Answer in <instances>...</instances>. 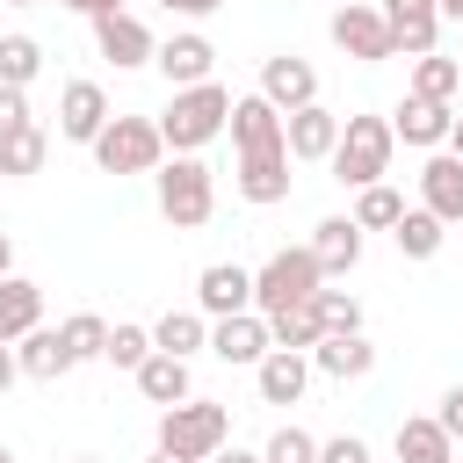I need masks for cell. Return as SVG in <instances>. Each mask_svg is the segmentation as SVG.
<instances>
[{"mask_svg": "<svg viewBox=\"0 0 463 463\" xmlns=\"http://www.w3.org/2000/svg\"><path fill=\"white\" fill-rule=\"evenodd\" d=\"M224 130H232V87H217V80L181 87V94H166V109H159L166 152H203V145H217Z\"/></svg>", "mask_w": 463, "mask_h": 463, "instance_id": "1", "label": "cell"}, {"mask_svg": "<svg viewBox=\"0 0 463 463\" xmlns=\"http://www.w3.org/2000/svg\"><path fill=\"white\" fill-rule=\"evenodd\" d=\"M152 195H159V217L174 232H195L217 210V174L203 166V152H166V166L152 174Z\"/></svg>", "mask_w": 463, "mask_h": 463, "instance_id": "2", "label": "cell"}, {"mask_svg": "<svg viewBox=\"0 0 463 463\" xmlns=\"http://www.w3.org/2000/svg\"><path fill=\"white\" fill-rule=\"evenodd\" d=\"M391 152H398L391 116H347L326 166H333V181H347V188H376V181L391 174Z\"/></svg>", "mask_w": 463, "mask_h": 463, "instance_id": "3", "label": "cell"}, {"mask_svg": "<svg viewBox=\"0 0 463 463\" xmlns=\"http://www.w3.org/2000/svg\"><path fill=\"white\" fill-rule=\"evenodd\" d=\"M318 289H326V268H318L311 246H275V253L253 268V311H260V318H275V311H289V304H311Z\"/></svg>", "mask_w": 463, "mask_h": 463, "instance_id": "4", "label": "cell"}, {"mask_svg": "<svg viewBox=\"0 0 463 463\" xmlns=\"http://www.w3.org/2000/svg\"><path fill=\"white\" fill-rule=\"evenodd\" d=\"M101 174H159L166 166V137L159 116H109V130L87 145Z\"/></svg>", "mask_w": 463, "mask_h": 463, "instance_id": "5", "label": "cell"}, {"mask_svg": "<svg viewBox=\"0 0 463 463\" xmlns=\"http://www.w3.org/2000/svg\"><path fill=\"white\" fill-rule=\"evenodd\" d=\"M224 441H232V412H224L217 398H188V405H166V412H159V441H152V449H174V456H188V463H210Z\"/></svg>", "mask_w": 463, "mask_h": 463, "instance_id": "6", "label": "cell"}, {"mask_svg": "<svg viewBox=\"0 0 463 463\" xmlns=\"http://www.w3.org/2000/svg\"><path fill=\"white\" fill-rule=\"evenodd\" d=\"M326 36H333V51H347L354 65H383V58H398L391 22H383V7H376V0H340V7H333V22H326Z\"/></svg>", "mask_w": 463, "mask_h": 463, "instance_id": "7", "label": "cell"}, {"mask_svg": "<svg viewBox=\"0 0 463 463\" xmlns=\"http://www.w3.org/2000/svg\"><path fill=\"white\" fill-rule=\"evenodd\" d=\"M232 188H239V203H253V210H275V203L289 195V137H268V145H239Z\"/></svg>", "mask_w": 463, "mask_h": 463, "instance_id": "8", "label": "cell"}, {"mask_svg": "<svg viewBox=\"0 0 463 463\" xmlns=\"http://www.w3.org/2000/svg\"><path fill=\"white\" fill-rule=\"evenodd\" d=\"M268 109H282V116H297V109H311L318 101V72H311V58H297V51H275V58H260V87H253Z\"/></svg>", "mask_w": 463, "mask_h": 463, "instance_id": "9", "label": "cell"}, {"mask_svg": "<svg viewBox=\"0 0 463 463\" xmlns=\"http://www.w3.org/2000/svg\"><path fill=\"white\" fill-rule=\"evenodd\" d=\"M94 51H101L116 72H137V65H152V58H159V36H152L130 7H116V14H101V22H94Z\"/></svg>", "mask_w": 463, "mask_h": 463, "instance_id": "10", "label": "cell"}, {"mask_svg": "<svg viewBox=\"0 0 463 463\" xmlns=\"http://www.w3.org/2000/svg\"><path fill=\"white\" fill-rule=\"evenodd\" d=\"M109 94H101V80H65L58 87V137L65 145H94L101 130H109Z\"/></svg>", "mask_w": 463, "mask_h": 463, "instance_id": "11", "label": "cell"}, {"mask_svg": "<svg viewBox=\"0 0 463 463\" xmlns=\"http://www.w3.org/2000/svg\"><path fill=\"white\" fill-rule=\"evenodd\" d=\"M210 354L232 362V369H260L275 354V333L260 311H239V318H210Z\"/></svg>", "mask_w": 463, "mask_h": 463, "instance_id": "12", "label": "cell"}, {"mask_svg": "<svg viewBox=\"0 0 463 463\" xmlns=\"http://www.w3.org/2000/svg\"><path fill=\"white\" fill-rule=\"evenodd\" d=\"M152 65H159V80L181 94V87H203V80L217 72V43H210L203 29H174V36L159 43V58H152Z\"/></svg>", "mask_w": 463, "mask_h": 463, "instance_id": "13", "label": "cell"}, {"mask_svg": "<svg viewBox=\"0 0 463 463\" xmlns=\"http://www.w3.org/2000/svg\"><path fill=\"white\" fill-rule=\"evenodd\" d=\"M195 311H203V318H239V311H253V268L210 260V268L195 275Z\"/></svg>", "mask_w": 463, "mask_h": 463, "instance_id": "14", "label": "cell"}, {"mask_svg": "<svg viewBox=\"0 0 463 463\" xmlns=\"http://www.w3.org/2000/svg\"><path fill=\"white\" fill-rule=\"evenodd\" d=\"M391 130H398V145H420V152H449L456 109H449V101H420V94H405V101L391 109Z\"/></svg>", "mask_w": 463, "mask_h": 463, "instance_id": "15", "label": "cell"}, {"mask_svg": "<svg viewBox=\"0 0 463 463\" xmlns=\"http://www.w3.org/2000/svg\"><path fill=\"white\" fill-rule=\"evenodd\" d=\"M340 123H347V116H333L326 101H311V109H297V116H282V137H289V159H304V166H326V159H333V145H340Z\"/></svg>", "mask_w": 463, "mask_h": 463, "instance_id": "16", "label": "cell"}, {"mask_svg": "<svg viewBox=\"0 0 463 463\" xmlns=\"http://www.w3.org/2000/svg\"><path fill=\"white\" fill-rule=\"evenodd\" d=\"M383 22H391V43L405 58H434V36H441V0H376Z\"/></svg>", "mask_w": 463, "mask_h": 463, "instance_id": "17", "label": "cell"}, {"mask_svg": "<svg viewBox=\"0 0 463 463\" xmlns=\"http://www.w3.org/2000/svg\"><path fill=\"white\" fill-rule=\"evenodd\" d=\"M420 210H434L441 224H463V159L456 152H427V166H420Z\"/></svg>", "mask_w": 463, "mask_h": 463, "instance_id": "18", "label": "cell"}, {"mask_svg": "<svg viewBox=\"0 0 463 463\" xmlns=\"http://www.w3.org/2000/svg\"><path fill=\"white\" fill-rule=\"evenodd\" d=\"M311 369L333 376V383H354V376L376 369V340H369V333H326V340L311 347Z\"/></svg>", "mask_w": 463, "mask_h": 463, "instance_id": "19", "label": "cell"}, {"mask_svg": "<svg viewBox=\"0 0 463 463\" xmlns=\"http://www.w3.org/2000/svg\"><path fill=\"white\" fill-rule=\"evenodd\" d=\"M311 253H318L326 282L354 275V260H362V224H354V217H318V224H311Z\"/></svg>", "mask_w": 463, "mask_h": 463, "instance_id": "20", "label": "cell"}, {"mask_svg": "<svg viewBox=\"0 0 463 463\" xmlns=\"http://www.w3.org/2000/svg\"><path fill=\"white\" fill-rule=\"evenodd\" d=\"M311 354H289V347H275L260 369H253V383H260V405H297L304 391H311Z\"/></svg>", "mask_w": 463, "mask_h": 463, "instance_id": "21", "label": "cell"}, {"mask_svg": "<svg viewBox=\"0 0 463 463\" xmlns=\"http://www.w3.org/2000/svg\"><path fill=\"white\" fill-rule=\"evenodd\" d=\"M14 362H22L29 383H58V376H72V354H65V333H58V326L22 333V340H14Z\"/></svg>", "mask_w": 463, "mask_h": 463, "instance_id": "22", "label": "cell"}, {"mask_svg": "<svg viewBox=\"0 0 463 463\" xmlns=\"http://www.w3.org/2000/svg\"><path fill=\"white\" fill-rule=\"evenodd\" d=\"M130 383H137V398H145V405H159V412L195 398V376H188V362H181V354H152Z\"/></svg>", "mask_w": 463, "mask_h": 463, "instance_id": "23", "label": "cell"}, {"mask_svg": "<svg viewBox=\"0 0 463 463\" xmlns=\"http://www.w3.org/2000/svg\"><path fill=\"white\" fill-rule=\"evenodd\" d=\"M36 326H43V289L29 275H0V347H14Z\"/></svg>", "mask_w": 463, "mask_h": 463, "instance_id": "24", "label": "cell"}, {"mask_svg": "<svg viewBox=\"0 0 463 463\" xmlns=\"http://www.w3.org/2000/svg\"><path fill=\"white\" fill-rule=\"evenodd\" d=\"M391 449H398V463H456V441L441 434V420H434V412H412V420H398Z\"/></svg>", "mask_w": 463, "mask_h": 463, "instance_id": "25", "label": "cell"}, {"mask_svg": "<svg viewBox=\"0 0 463 463\" xmlns=\"http://www.w3.org/2000/svg\"><path fill=\"white\" fill-rule=\"evenodd\" d=\"M405 94H420V101H449L456 109V94H463V58H412V87Z\"/></svg>", "mask_w": 463, "mask_h": 463, "instance_id": "26", "label": "cell"}, {"mask_svg": "<svg viewBox=\"0 0 463 463\" xmlns=\"http://www.w3.org/2000/svg\"><path fill=\"white\" fill-rule=\"evenodd\" d=\"M152 347L188 362V354H203V347H210V318H203V311H166V318L152 326Z\"/></svg>", "mask_w": 463, "mask_h": 463, "instance_id": "27", "label": "cell"}, {"mask_svg": "<svg viewBox=\"0 0 463 463\" xmlns=\"http://www.w3.org/2000/svg\"><path fill=\"white\" fill-rule=\"evenodd\" d=\"M43 159H51V137L36 123L14 130V137H0V181H29V174H43Z\"/></svg>", "mask_w": 463, "mask_h": 463, "instance_id": "28", "label": "cell"}, {"mask_svg": "<svg viewBox=\"0 0 463 463\" xmlns=\"http://www.w3.org/2000/svg\"><path fill=\"white\" fill-rule=\"evenodd\" d=\"M362 232H398V217H405V195L391 188V181H376V188H354V210H347Z\"/></svg>", "mask_w": 463, "mask_h": 463, "instance_id": "29", "label": "cell"}, {"mask_svg": "<svg viewBox=\"0 0 463 463\" xmlns=\"http://www.w3.org/2000/svg\"><path fill=\"white\" fill-rule=\"evenodd\" d=\"M391 239H398V253H405V260H434V253H441V239H449V224H441L434 210H405Z\"/></svg>", "mask_w": 463, "mask_h": 463, "instance_id": "30", "label": "cell"}, {"mask_svg": "<svg viewBox=\"0 0 463 463\" xmlns=\"http://www.w3.org/2000/svg\"><path fill=\"white\" fill-rule=\"evenodd\" d=\"M268 333H275V347H289V354H311V347L326 340V326H318V311H311V304L275 311V318H268Z\"/></svg>", "mask_w": 463, "mask_h": 463, "instance_id": "31", "label": "cell"}, {"mask_svg": "<svg viewBox=\"0 0 463 463\" xmlns=\"http://www.w3.org/2000/svg\"><path fill=\"white\" fill-rule=\"evenodd\" d=\"M58 333H65V354H72V369H87V362H101V354H109V318H94V311H72Z\"/></svg>", "mask_w": 463, "mask_h": 463, "instance_id": "32", "label": "cell"}, {"mask_svg": "<svg viewBox=\"0 0 463 463\" xmlns=\"http://www.w3.org/2000/svg\"><path fill=\"white\" fill-rule=\"evenodd\" d=\"M36 72H43V43H36V36H22V29H14V36H0V87H22V94H29V80H36Z\"/></svg>", "mask_w": 463, "mask_h": 463, "instance_id": "33", "label": "cell"}, {"mask_svg": "<svg viewBox=\"0 0 463 463\" xmlns=\"http://www.w3.org/2000/svg\"><path fill=\"white\" fill-rule=\"evenodd\" d=\"M152 354H159V347H152V326H109V354H101L109 369H130V376H137Z\"/></svg>", "mask_w": 463, "mask_h": 463, "instance_id": "34", "label": "cell"}, {"mask_svg": "<svg viewBox=\"0 0 463 463\" xmlns=\"http://www.w3.org/2000/svg\"><path fill=\"white\" fill-rule=\"evenodd\" d=\"M311 311H318L326 333H362V297H354V289H333V282H326V289L311 297Z\"/></svg>", "mask_w": 463, "mask_h": 463, "instance_id": "35", "label": "cell"}, {"mask_svg": "<svg viewBox=\"0 0 463 463\" xmlns=\"http://www.w3.org/2000/svg\"><path fill=\"white\" fill-rule=\"evenodd\" d=\"M260 456H268V463H318V441H311L304 427H275Z\"/></svg>", "mask_w": 463, "mask_h": 463, "instance_id": "36", "label": "cell"}, {"mask_svg": "<svg viewBox=\"0 0 463 463\" xmlns=\"http://www.w3.org/2000/svg\"><path fill=\"white\" fill-rule=\"evenodd\" d=\"M318 463H376V456L362 434H333V441H318Z\"/></svg>", "mask_w": 463, "mask_h": 463, "instance_id": "37", "label": "cell"}, {"mask_svg": "<svg viewBox=\"0 0 463 463\" xmlns=\"http://www.w3.org/2000/svg\"><path fill=\"white\" fill-rule=\"evenodd\" d=\"M14 130H29V94L0 87V137H14Z\"/></svg>", "mask_w": 463, "mask_h": 463, "instance_id": "38", "label": "cell"}, {"mask_svg": "<svg viewBox=\"0 0 463 463\" xmlns=\"http://www.w3.org/2000/svg\"><path fill=\"white\" fill-rule=\"evenodd\" d=\"M434 420H441V434H449V441H463V383H449V391H441V412H434Z\"/></svg>", "mask_w": 463, "mask_h": 463, "instance_id": "39", "label": "cell"}, {"mask_svg": "<svg viewBox=\"0 0 463 463\" xmlns=\"http://www.w3.org/2000/svg\"><path fill=\"white\" fill-rule=\"evenodd\" d=\"M159 7H166V14H181V22H203V14H217L224 0H159Z\"/></svg>", "mask_w": 463, "mask_h": 463, "instance_id": "40", "label": "cell"}, {"mask_svg": "<svg viewBox=\"0 0 463 463\" xmlns=\"http://www.w3.org/2000/svg\"><path fill=\"white\" fill-rule=\"evenodd\" d=\"M58 7H72V14H87V22H101V14H116L123 0H58Z\"/></svg>", "mask_w": 463, "mask_h": 463, "instance_id": "41", "label": "cell"}, {"mask_svg": "<svg viewBox=\"0 0 463 463\" xmlns=\"http://www.w3.org/2000/svg\"><path fill=\"white\" fill-rule=\"evenodd\" d=\"M210 463H268V456H260V449H239V441H224Z\"/></svg>", "mask_w": 463, "mask_h": 463, "instance_id": "42", "label": "cell"}, {"mask_svg": "<svg viewBox=\"0 0 463 463\" xmlns=\"http://www.w3.org/2000/svg\"><path fill=\"white\" fill-rule=\"evenodd\" d=\"M22 383V362H14V347H0V398Z\"/></svg>", "mask_w": 463, "mask_h": 463, "instance_id": "43", "label": "cell"}, {"mask_svg": "<svg viewBox=\"0 0 463 463\" xmlns=\"http://www.w3.org/2000/svg\"><path fill=\"white\" fill-rule=\"evenodd\" d=\"M0 275H14V239L0 232Z\"/></svg>", "mask_w": 463, "mask_h": 463, "instance_id": "44", "label": "cell"}, {"mask_svg": "<svg viewBox=\"0 0 463 463\" xmlns=\"http://www.w3.org/2000/svg\"><path fill=\"white\" fill-rule=\"evenodd\" d=\"M449 152L463 159V109H456V130H449Z\"/></svg>", "mask_w": 463, "mask_h": 463, "instance_id": "45", "label": "cell"}, {"mask_svg": "<svg viewBox=\"0 0 463 463\" xmlns=\"http://www.w3.org/2000/svg\"><path fill=\"white\" fill-rule=\"evenodd\" d=\"M145 463H188V456H174V449H152V456H145Z\"/></svg>", "mask_w": 463, "mask_h": 463, "instance_id": "46", "label": "cell"}, {"mask_svg": "<svg viewBox=\"0 0 463 463\" xmlns=\"http://www.w3.org/2000/svg\"><path fill=\"white\" fill-rule=\"evenodd\" d=\"M441 22H463V0H441Z\"/></svg>", "mask_w": 463, "mask_h": 463, "instance_id": "47", "label": "cell"}, {"mask_svg": "<svg viewBox=\"0 0 463 463\" xmlns=\"http://www.w3.org/2000/svg\"><path fill=\"white\" fill-rule=\"evenodd\" d=\"M0 463H22V456H14V449H7V441H0Z\"/></svg>", "mask_w": 463, "mask_h": 463, "instance_id": "48", "label": "cell"}, {"mask_svg": "<svg viewBox=\"0 0 463 463\" xmlns=\"http://www.w3.org/2000/svg\"><path fill=\"white\" fill-rule=\"evenodd\" d=\"M72 463H101V456H72Z\"/></svg>", "mask_w": 463, "mask_h": 463, "instance_id": "49", "label": "cell"}, {"mask_svg": "<svg viewBox=\"0 0 463 463\" xmlns=\"http://www.w3.org/2000/svg\"><path fill=\"white\" fill-rule=\"evenodd\" d=\"M7 7H36V0H7Z\"/></svg>", "mask_w": 463, "mask_h": 463, "instance_id": "50", "label": "cell"}, {"mask_svg": "<svg viewBox=\"0 0 463 463\" xmlns=\"http://www.w3.org/2000/svg\"><path fill=\"white\" fill-rule=\"evenodd\" d=\"M333 7H340V0H333Z\"/></svg>", "mask_w": 463, "mask_h": 463, "instance_id": "51", "label": "cell"}]
</instances>
